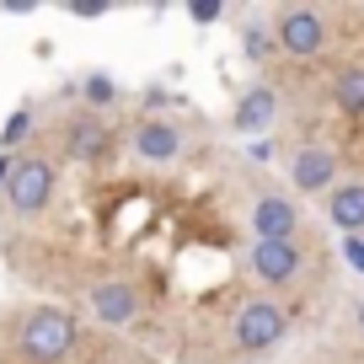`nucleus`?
Returning a JSON list of instances; mask_svg holds the SVG:
<instances>
[{"label":"nucleus","mask_w":364,"mask_h":364,"mask_svg":"<svg viewBox=\"0 0 364 364\" xmlns=\"http://www.w3.org/2000/svg\"><path fill=\"white\" fill-rule=\"evenodd\" d=\"M0 364H38L33 353L16 343V300H6L0 306ZM65 364H161V359H150L139 343H129V338H113V332H91V343L75 353V359H65Z\"/></svg>","instance_id":"20e7f679"},{"label":"nucleus","mask_w":364,"mask_h":364,"mask_svg":"<svg viewBox=\"0 0 364 364\" xmlns=\"http://www.w3.org/2000/svg\"><path fill=\"white\" fill-rule=\"evenodd\" d=\"M273 124H279V91L257 80V86L241 91L236 113H230V129H236V134H268Z\"/></svg>","instance_id":"0eeeda50"},{"label":"nucleus","mask_w":364,"mask_h":364,"mask_svg":"<svg viewBox=\"0 0 364 364\" xmlns=\"http://www.w3.org/2000/svg\"><path fill=\"white\" fill-rule=\"evenodd\" d=\"M188 16H193V22H215V16H220V6H193Z\"/></svg>","instance_id":"9d476101"},{"label":"nucleus","mask_w":364,"mask_h":364,"mask_svg":"<svg viewBox=\"0 0 364 364\" xmlns=\"http://www.w3.org/2000/svg\"><path fill=\"white\" fill-rule=\"evenodd\" d=\"M279 156H284V177H289V188H295L300 198H327L343 182L338 156L321 150V145H284V139H279Z\"/></svg>","instance_id":"39448f33"},{"label":"nucleus","mask_w":364,"mask_h":364,"mask_svg":"<svg viewBox=\"0 0 364 364\" xmlns=\"http://www.w3.org/2000/svg\"><path fill=\"white\" fill-rule=\"evenodd\" d=\"M268 188L257 161L198 129L177 161H139L124 139L91 166H59L54 198L33 220H0V257L16 284L75 311L97 284L139 300L129 343L171 364H230V321L252 284V198Z\"/></svg>","instance_id":"f257e3e1"},{"label":"nucleus","mask_w":364,"mask_h":364,"mask_svg":"<svg viewBox=\"0 0 364 364\" xmlns=\"http://www.w3.org/2000/svg\"><path fill=\"white\" fill-rule=\"evenodd\" d=\"M343 257H348L353 268L364 273V236H348V241H343Z\"/></svg>","instance_id":"1a4fd4ad"},{"label":"nucleus","mask_w":364,"mask_h":364,"mask_svg":"<svg viewBox=\"0 0 364 364\" xmlns=\"http://www.w3.org/2000/svg\"><path fill=\"white\" fill-rule=\"evenodd\" d=\"M321 225H338L343 236H364V182L359 177H343L321 198Z\"/></svg>","instance_id":"423d86ee"},{"label":"nucleus","mask_w":364,"mask_h":364,"mask_svg":"<svg viewBox=\"0 0 364 364\" xmlns=\"http://www.w3.org/2000/svg\"><path fill=\"white\" fill-rule=\"evenodd\" d=\"M27 134H33V107H16L11 124H6V134H0V145H11V150H16Z\"/></svg>","instance_id":"6e6552de"},{"label":"nucleus","mask_w":364,"mask_h":364,"mask_svg":"<svg viewBox=\"0 0 364 364\" xmlns=\"http://www.w3.org/2000/svg\"><path fill=\"white\" fill-rule=\"evenodd\" d=\"M289 332H295V316H289L279 300H273V295H252L247 306H241V316L230 321V364L268 359Z\"/></svg>","instance_id":"7ed1b4c3"},{"label":"nucleus","mask_w":364,"mask_h":364,"mask_svg":"<svg viewBox=\"0 0 364 364\" xmlns=\"http://www.w3.org/2000/svg\"><path fill=\"white\" fill-rule=\"evenodd\" d=\"M343 16H348V0L343 6H273V11H262L273 38L268 70H306L316 59H327L332 43L343 38Z\"/></svg>","instance_id":"f03ea898"}]
</instances>
